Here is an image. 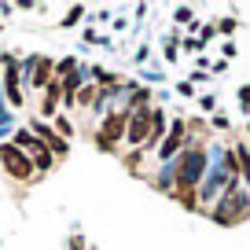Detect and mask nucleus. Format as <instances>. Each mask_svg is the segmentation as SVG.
I'll return each instance as SVG.
<instances>
[{"label":"nucleus","instance_id":"nucleus-1","mask_svg":"<svg viewBox=\"0 0 250 250\" xmlns=\"http://www.w3.org/2000/svg\"><path fill=\"white\" fill-rule=\"evenodd\" d=\"M203 173H206V151L195 147V144H188V147L180 151V158H177V169H173V191H177V188H191V191H195Z\"/></svg>","mask_w":250,"mask_h":250},{"label":"nucleus","instance_id":"nucleus-2","mask_svg":"<svg viewBox=\"0 0 250 250\" xmlns=\"http://www.w3.org/2000/svg\"><path fill=\"white\" fill-rule=\"evenodd\" d=\"M217 199H221V203L210 210V217L217 221V225H239V221L250 213L247 191H225V195H217Z\"/></svg>","mask_w":250,"mask_h":250},{"label":"nucleus","instance_id":"nucleus-3","mask_svg":"<svg viewBox=\"0 0 250 250\" xmlns=\"http://www.w3.org/2000/svg\"><path fill=\"white\" fill-rule=\"evenodd\" d=\"M129 114H133V110H114V114L103 118L100 133H96V147H100V151H114V147H118V140H125Z\"/></svg>","mask_w":250,"mask_h":250},{"label":"nucleus","instance_id":"nucleus-4","mask_svg":"<svg viewBox=\"0 0 250 250\" xmlns=\"http://www.w3.org/2000/svg\"><path fill=\"white\" fill-rule=\"evenodd\" d=\"M0 166H4V173H8L11 180H30L33 173V158L26 155V151H19L15 144H0Z\"/></svg>","mask_w":250,"mask_h":250},{"label":"nucleus","instance_id":"nucleus-5","mask_svg":"<svg viewBox=\"0 0 250 250\" xmlns=\"http://www.w3.org/2000/svg\"><path fill=\"white\" fill-rule=\"evenodd\" d=\"M151 103L147 107H133V114H129V129H125V144L129 147H136V151H144V144H147V136H151Z\"/></svg>","mask_w":250,"mask_h":250},{"label":"nucleus","instance_id":"nucleus-6","mask_svg":"<svg viewBox=\"0 0 250 250\" xmlns=\"http://www.w3.org/2000/svg\"><path fill=\"white\" fill-rule=\"evenodd\" d=\"M30 133L37 136V140L44 144V147L52 151L55 158H62V155H66V151H70V147H66V140H62V136L55 133V125H44V122H33V125H30Z\"/></svg>","mask_w":250,"mask_h":250},{"label":"nucleus","instance_id":"nucleus-7","mask_svg":"<svg viewBox=\"0 0 250 250\" xmlns=\"http://www.w3.org/2000/svg\"><path fill=\"white\" fill-rule=\"evenodd\" d=\"M188 140H191V136H188V125L177 118V122H173V129H169V136H166V140L158 144V158H162V162H169V158L177 155V151L184 147Z\"/></svg>","mask_w":250,"mask_h":250},{"label":"nucleus","instance_id":"nucleus-8","mask_svg":"<svg viewBox=\"0 0 250 250\" xmlns=\"http://www.w3.org/2000/svg\"><path fill=\"white\" fill-rule=\"evenodd\" d=\"M52 74H55V66H52V59H44V55H41V59H33V85H37V88H48V85H52Z\"/></svg>","mask_w":250,"mask_h":250},{"label":"nucleus","instance_id":"nucleus-9","mask_svg":"<svg viewBox=\"0 0 250 250\" xmlns=\"http://www.w3.org/2000/svg\"><path fill=\"white\" fill-rule=\"evenodd\" d=\"M8 62V74H4V88H8V100L15 107H22V88H19V70H15V59H4Z\"/></svg>","mask_w":250,"mask_h":250},{"label":"nucleus","instance_id":"nucleus-10","mask_svg":"<svg viewBox=\"0 0 250 250\" xmlns=\"http://www.w3.org/2000/svg\"><path fill=\"white\" fill-rule=\"evenodd\" d=\"M166 140V114L162 110H151V136H147V144H162ZM147 144H144V147H147Z\"/></svg>","mask_w":250,"mask_h":250},{"label":"nucleus","instance_id":"nucleus-11","mask_svg":"<svg viewBox=\"0 0 250 250\" xmlns=\"http://www.w3.org/2000/svg\"><path fill=\"white\" fill-rule=\"evenodd\" d=\"M59 96H62V85H59V78H55L52 85L44 88V107H41L48 118H55V107H59Z\"/></svg>","mask_w":250,"mask_h":250},{"label":"nucleus","instance_id":"nucleus-12","mask_svg":"<svg viewBox=\"0 0 250 250\" xmlns=\"http://www.w3.org/2000/svg\"><path fill=\"white\" fill-rule=\"evenodd\" d=\"M235 151V166H239V177L250 184V147L247 144H239V147H232Z\"/></svg>","mask_w":250,"mask_h":250},{"label":"nucleus","instance_id":"nucleus-13","mask_svg":"<svg viewBox=\"0 0 250 250\" xmlns=\"http://www.w3.org/2000/svg\"><path fill=\"white\" fill-rule=\"evenodd\" d=\"M173 195L180 199V206H184V210H199V199H195V191H191V188H177Z\"/></svg>","mask_w":250,"mask_h":250},{"label":"nucleus","instance_id":"nucleus-14","mask_svg":"<svg viewBox=\"0 0 250 250\" xmlns=\"http://www.w3.org/2000/svg\"><path fill=\"white\" fill-rule=\"evenodd\" d=\"M52 166H55V155H52V151H37V155H33V169H41V173H44V169H52Z\"/></svg>","mask_w":250,"mask_h":250},{"label":"nucleus","instance_id":"nucleus-15","mask_svg":"<svg viewBox=\"0 0 250 250\" xmlns=\"http://www.w3.org/2000/svg\"><path fill=\"white\" fill-rule=\"evenodd\" d=\"M55 133H59L62 140H66V136H74V125L66 122V118H55Z\"/></svg>","mask_w":250,"mask_h":250},{"label":"nucleus","instance_id":"nucleus-16","mask_svg":"<svg viewBox=\"0 0 250 250\" xmlns=\"http://www.w3.org/2000/svg\"><path fill=\"white\" fill-rule=\"evenodd\" d=\"M81 15H85V8H70V15L62 19V26H74V22H78V19H81Z\"/></svg>","mask_w":250,"mask_h":250},{"label":"nucleus","instance_id":"nucleus-17","mask_svg":"<svg viewBox=\"0 0 250 250\" xmlns=\"http://www.w3.org/2000/svg\"><path fill=\"white\" fill-rule=\"evenodd\" d=\"M217 30H221V33H232V30H235V19H221Z\"/></svg>","mask_w":250,"mask_h":250},{"label":"nucleus","instance_id":"nucleus-18","mask_svg":"<svg viewBox=\"0 0 250 250\" xmlns=\"http://www.w3.org/2000/svg\"><path fill=\"white\" fill-rule=\"evenodd\" d=\"M177 22H191V8H177Z\"/></svg>","mask_w":250,"mask_h":250},{"label":"nucleus","instance_id":"nucleus-19","mask_svg":"<svg viewBox=\"0 0 250 250\" xmlns=\"http://www.w3.org/2000/svg\"><path fill=\"white\" fill-rule=\"evenodd\" d=\"M239 100L247 103V110H250V85H247V88H239Z\"/></svg>","mask_w":250,"mask_h":250}]
</instances>
